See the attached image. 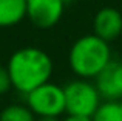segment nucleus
I'll return each mask as SVG.
<instances>
[{
  "label": "nucleus",
  "instance_id": "nucleus-6",
  "mask_svg": "<svg viewBox=\"0 0 122 121\" xmlns=\"http://www.w3.org/2000/svg\"><path fill=\"white\" fill-rule=\"evenodd\" d=\"M94 85L102 99L119 103L122 99V60H111L99 73Z\"/></svg>",
  "mask_w": 122,
  "mask_h": 121
},
{
  "label": "nucleus",
  "instance_id": "nucleus-11",
  "mask_svg": "<svg viewBox=\"0 0 122 121\" xmlns=\"http://www.w3.org/2000/svg\"><path fill=\"white\" fill-rule=\"evenodd\" d=\"M11 87H12V84H11V78H9L8 68L0 65V95L6 93Z\"/></svg>",
  "mask_w": 122,
  "mask_h": 121
},
{
  "label": "nucleus",
  "instance_id": "nucleus-13",
  "mask_svg": "<svg viewBox=\"0 0 122 121\" xmlns=\"http://www.w3.org/2000/svg\"><path fill=\"white\" fill-rule=\"evenodd\" d=\"M62 2H63V3H65V5H68V3H71V2H73V0H62Z\"/></svg>",
  "mask_w": 122,
  "mask_h": 121
},
{
  "label": "nucleus",
  "instance_id": "nucleus-10",
  "mask_svg": "<svg viewBox=\"0 0 122 121\" xmlns=\"http://www.w3.org/2000/svg\"><path fill=\"white\" fill-rule=\"evenodd\" d=\"M0 121H36L34 113L28 109V106L11 104L0 112Z\"/></svg>",
  "mask_w": 122,
  "mask_h": 121
},
{
  "label": "nucleus",
  "instance_id": "nucleus-14",
  "mask_svg": "<svg viewBox=\"0 0 122 121\" xmlns=\"http://www.w3.org/2000/svg\"><path fill=\"white\" fill-rule=\"evenodd\" d=\"M40 121H56V120H40Z\"/></svg>",
  "mask_w": 122,
  "mask_h": 121
},
{
  "label": "nucleus",
  "instance_id": "nucleus-12",
  "mask_svg": "<svg viewBox=\"0 0 122 121\" xmlns=\"http://www.w3.org/2000/svg\"><path fill=\"white\" fill-rule=\"evenodd\" d=\"M60 121H91V118H86V116H77V115H66L65 118H62Z\"/></svg>",
  "mask_w": 122,
  "mask_h": 121
},
{
  "label": "nucleus",
  "instance_id": "nucleus-2",
  "mask_svg": "<svg viewBox=\"0 0 122 121\" xmlns=\"http://www.w3.org/2000/svg\"><path fill=\"white\" fill-rule=\"evenodd\" d=\"M108 42L96 34H85L74 40L68 51V64L79 79H96L99 73L111 62Z\"/></svg>",
  "mask_w": 122,
  "mask_h": 121
},
{
  "label": "nucleus",
  "instance_id": "nucleus-7",
  "mask_svg": "<svg viewBox=\"0 0 122 121\" xmlns=\"http://www.w3.org/2000/svg\"><path fill=\"white\" fill-rule=\"evenodd\" d=\"M93 34L110 44L122 34V12L116 8L105 6L93 19Z\"/></svg>",
  "mask_w": 122,
  "mask_h": 121
},
{
  "label": "nucleus",
  "instance_id": "nucleus-3",
  "mask_svg": "<svg viewBox=\"0 0 122 121\" xmlns=\"http://www.w3.org/2000/svg\"><path fill=\"white\" fill-rule=\"evenodd\" d=\"M65 113L91 118L102 104L97 88L88 79H74L63 87Z\"/></svg>",
  "mask_w": 122,
  "mask_h": 121
},
{
  "label": "nucleus",
  "instance_id": "nucleus-9",
  "mask_svg": "<svg viewBox=\"0 0 122 121\" xmlns=\"http://www.w3.org/2000/svg\"><path fill=\"white\" fill-rule=\"evenodd\" d=\"M91 121H122V107L117 101H104L91 116Z\"/></svg>",
  "mask_w": 122,
  "mask_h": 121
},
{
  "label": "nucleus",
  "instance_id": "nucleus-8",
  "mask_svg": "<svg viewBox=\"0 0 122 121\" xmlns=\"http://www.w3.org/2000/svg\"><path fill=\"white\" fill-rule=\"evenodd\" d=\"M26 17V0H0V27H12Z\"/></svg>",
  "mask_w": 122,
  "mask_h": 121
},
{
  "label": "nucleus",
  "instance_id": "nucleus-15",
  "mask_svg": "<svg viewBox=\"0 0 122 121\" xmlns=\"http://www.w3.org/2000/svg\"><path fill=\"white\" fill-rule=\"evenodd\" d=\"M119 104H121V107H122V99H121V101H119Z\"/></svg>",
  "mask_w": 122,
  "mask_h": 121
},
{
  "label": "nucleus",
  "instance_id": "nucleus-4",
  "mask_svg": "<svg viewBox=\"0 0 122 121\" xmlns=\"http://www.w3.org/2000/svg\"><path fill=\"white\" fill-rule=\"evenodd\" d=\"M26 106L34 116H40L42 120H56L62 113H65V93L63 87L46 82L40 87L34 88L26 95Z\"/></svg>",
  "mask_w": 122,
  "mask_h": 121
},
{
  "label": "nucleus",
  "instance_id": "nucleus-1",
  "mask_svg": "<svg viewBox=\"0 0 122 121\" xmlns=\"http://www.w3.org/2000/svg\"><path fill=\"white\" fill-rule=\"evenodd\" d=\"M6 68L12 87L20 93L28 95L34 88L50 82L53 60L46 51L37 47H25L12 53Z\"/></svg>",
  "mask_w": 122,
  "mask_h": 121
},
{
  "label": "nucleus",
  "instance_id": "nucleus-5",
  "mask_svg": "<svg viewBox=\"0 0 122 121\" xmlns=\"http://www.w3.org/2000/svg\"><path fill=\"white\" fill-rule=\"evenodd\" d=\"M65 3L62 0H26V16L37 28L48 30L62 19Z\"/></svg>",
  "mask_w": 122,
  "mask_h": 121
}]
</instances>
